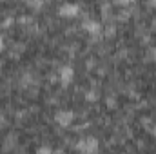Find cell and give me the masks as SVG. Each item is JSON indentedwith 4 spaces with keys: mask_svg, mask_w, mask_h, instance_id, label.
<instances>
[{
    "mask_svg": "<svg viewBox=\"0 0 156 154\" xmlns=\"http://www.w3.org/2000/svg\"><path fill=\"white\" fill-rule=\"evenodd\" d=\"M0 47H2V40H0Z\"/></svg>",
    "mask_w": 156,
    "mask_h": 154,
    "instance_id": "cell-3",
    "label": "cell"
},
{
    "mask_svg": "<svg viewBox=\"0 0 156 154\" xmlns=\"http://www.w3.org/2000/svg\"><path fill=\"white\" fill-rule=\"evenodd\" d=\"M38 154H51L47 149H42V151H38Z\"/></svg>",
    "mask_w": 156,
    "mask_h": 154,
    "instance_id": "cell-2",
    "label": "cell"
},
{
    "mask_svg": "<svg viewBox=\"0 0 156 154\" xmlns=\"http://www.w3.org/2000/svg\"><path fill=\"white\" fill-rule=\"evenodd\" d=\"M56 120H58L60 123H69V121L73 120V114H71V113H58Z\"/></svg>",
    "mask_w": 156,
    "mask_h": 154,
    "instance_id": "cell-1",
    "label": "cell"
}]
</instances>
